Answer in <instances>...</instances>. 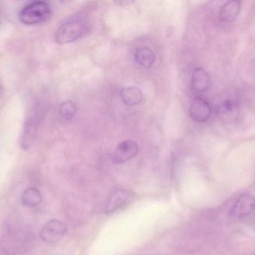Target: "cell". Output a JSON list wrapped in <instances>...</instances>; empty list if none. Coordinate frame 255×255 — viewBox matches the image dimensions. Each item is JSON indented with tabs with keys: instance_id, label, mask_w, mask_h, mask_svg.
Returning a JSON list of instances; mask_svg holds the SVG:
<instances>
[{
	"instance_id": "cell-12",
	"label": "cell",
	"mask_w": 255,
	"mask_h": 255,
	"mask_svg": "<svg viewBox=\"0 0 255 255\" xmlns=\"http://www.w3.org/2000/svg\"><path fill=\"white\" fill-rule=\"evenodd\" d=\"M134 58L139 65L145 68H149L154 64L156 57L150 48L142 46L135 51Z\"/></svg>"
},
{
	"instance_id": "cell-5",
	"label": "cell",
	"mask_w": 255,
	"mask_h": 255,
	"mask_svg": "<svg viewBox=\"0 0 255 255\" xmlns=\"http://www.w3.org/2000/svg\"><path fill=\"white\" fill-rule=\"evenodd\" d=\"M255 210V198L250 194H243L232 207V217L242 219L248 217Z\"/></svg>"
},
{
	"instance_id": "cell-9",
	"label": "cell",
	"mask_w": 255,
	"mask_h": 255,
	"mask_svg": "<svg viewBox=\"0 0 255 255\" xmlns=\"http://www.w3.org/2000/svg\"><path fill=\"white\" fill-rule=\"evenodd\" d=\"M241 10V2L238 0L226 1L220 10V18L226 22L235 21Z\"/></svg>"
},
{
	"instance_id": "cell-4",
	"label": "cell",
	"mask_w": 255,
	"mask_h": 255,
	"mask_svg": "<svg viewBox=\"0 0 255 255\" xmlns=\"http://www.w3.org/2000/svg\"><path fill=\"white\" fill-rule=\"evenodd\" d=\"M211 105L206 100L202 97L193 99L190 107V116L193 121L205 122L211 117Z\"/></svg>"
},
{
	"instance_id": "cell-2",
	"label": "cell",
	"mask_w": 255,
	"mask_h": 255,
	"mask_svg": "<svg viewBox=\"0 0 255 255\" xmlns=\"http://www.w3.org/2000/svg\"><path fill=\"white\" fill-rule=\"evenodd\" d=\"M87 31V25L77 18H70L61 24L55 34V40L60 44L71 43L80 38Z\"/></svg>"
},
{
	"instance_id": "cell-10",
	"label": "cell",
	"mask_w": 255,
	"mask_h": 255,
	"mask_svg": "<svg viewBox=\"0 0 255 255\" xmlns=\"http://www.w3.org/2000/svg\"><path fill=\"white\" fill-rule=\"evenodd\" d=\"M192 85L196 93L207 91L210 85V76L206 70L202 68H196L192 76Z\"/></svg>"
},
{
	"instance_id": "cell-1",
	"label": "cell",
	"mask_w": 255,
	"mask_h": 255,
	"mask_svg": "<svg viewBox=\"0 0 255 255\" xmlns=\"http://www.w3.org/2000/svg\"><path fill=\"white\" fill-rule=\"evenodd\" d=\"M52 16V9L49 3L36 1L28 3L19 13V19L25 25H35L46 22Z\"/></svg>"
},
{
	"instance_id": "cell-11",
	"label": "cell",
	"mask_w": 255,
	"mask_h": 255,
	"mask_svg": "<svg viewBox=\"0 0 255 255\" xmlns=\"http://www.w3.org/2000/svg\"><path fill=\"white\" fill-rule=\"evenodd\" d=\"M142 93L136 87L128 86L123 88L121 91V97L124 104L134 106L139 104L142 100Z\"/></svg>"
},
{
	"instance_id": "cell-8",
	"label": "cell",
	"mask_w": 255,
	"mask_h": 255,
	"mask_svg": "<svg viewBox=\"0 0 255 255\" xmlns=\"http://www.w3.org/2000/svg\"><path fill=\"white\" fill-rule=\"evenodd\" d=\"M217 115L220 121L226 124L236 122L240 115L239 108L236 102L230 100L223 102L219 106Z\"/></svg>"
},
{
	"instance_id": "cell-15",
	"label": "cell",
	"mask_w": 255,
	"mask_h": 255,
	"mask_svg": "<svg viewBox=\"0 0 255 255\" xmlns=\"http://www.w3.org/2000/svg\"></svg>"
},
{
	"instance_id": "cell-3",
	"label": "cell",
	"mask_w": 255,
	"mask_h": 255,
	"mask_svg": "<svg viewBox=\"0 0 255 255\" xmlns=\"http://www.w3.org/2000/svg\"><path fill=\"white\" fill-rule=\"evenodd\" d=\"M67 232V228L64 223L60 220H52L42 228L40 236L44 242L53 244L61 241Z\"/></svg>"
},
{
	"instance_id": "cell-6",
	"label": "cell",
	"mask_w": 255,
	"mask_h": 255,
	"mask_svg": "<svg viewBox=\"0 0 255 255\" xmlns=\"http://www.w3.org/2000/svg\"><path fill=\"white\" fill-rule=\"evenodd\" d=\"M138 151L139 147L135 141H124L116 148L113 156V162L116 164L127 163L136 155Z\"/></svg>"
},
{
	"instance_id": "cell-7",
	"label": "cell",
	"mask_w": 255,
	"mask_h": 255,
	"mask_svg": "<svg viewBox=\"0 0 255 255\" xmlns=\"http://www.w3.org/2000/svg\"><path fill=\"white\" fill-rule=\"evenodd\" d=\"M133 193L128 190H118L111 195L107 204H106V212L112 214L133 201Z\"/></svg>"
},
{
	"instance_id": "cell-13",
	"label": "cell",
	"mask_w": 255,
	"mask_h": 255,
	"mask_svg": "<svg viewBox=\"0 0 255 255\" xmlns=\"http://www.w3.org/2000/svg\"><path fill=\"white\" fill-rule=\"evenodd\" d=\"M21 199L24 206L34 208L41 203L43 199H42L41 193L38 189L35 187H29L22 193Z\"/></svg>"
},
{
	"instance_id": "cell-14",
	"label": "cell",
	"mask_w": 255,
	"mask_h": 255,
	"mask_svg": "<svg viewBox=\"0 0 255 255\" xmlns=\"http://www.w3.org/2000/svg\"><path fill=\"white\" fill-rule=\"evenodd\" d=\"M77 112V107L73 102L65 101L61 103L59 106V113L64 120L73 119Z\"/></svg>"
}]
</instances>
